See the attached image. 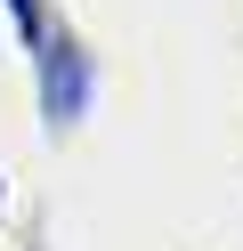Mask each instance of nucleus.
<instances>
[{
	"label": "nucleus",
	"instance_id": "f03ea898",
	"mask_svg": "<svg viewBox=\"0 0 243 251\" xmlns=\"http://www.w3.org/2000/svg\"><path fill=\"white\" fill-rule=\"evenodd\" d=\"M8 8H16V25H25V33L41 41V0H8Z\"/></svg>",
	"mask_w": 243,
	"mask_h": 251
},
{
	"label": "nucleus",
	"instance_id": "f257e3e1",
	"mask_svg": "<svg viewBox=\"0 0 243 251\" xmlns=\"http://www.w3.org/2000/svg\"><path fill=\"white\" fill-rule=\"evenodd\" d=\"M41 98H49V122H73L89 105V73L65 41H41Z\"/></svg>",
	"mask_w": 243,
	"mask_h": 251
}]
</instances>
